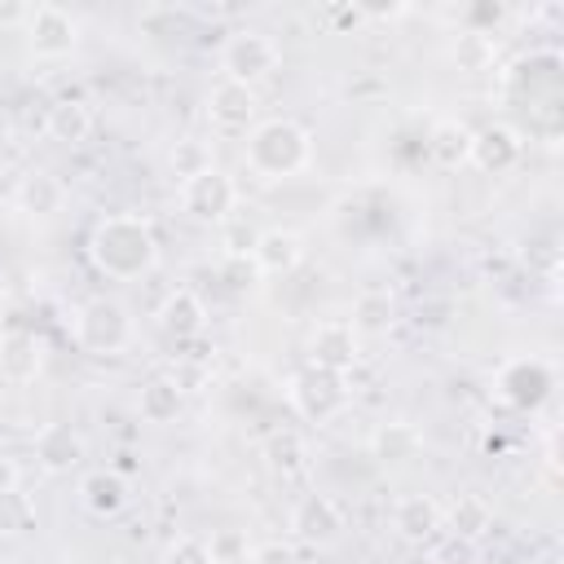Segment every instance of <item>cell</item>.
Listing matches in <instances>:
<instances>
[{
  "label": "cell",
  "mask_w": 564,
  "mask_h": 564,
  "mask_svg": "<svg viewBox=\"0 0 564 564\" xmlns=\"http://www.w3.org/2000/svg\"><path fill=\"white\" fill-rule=\"evenodd\" d=\"M88 260L97 273L110 282H137L159 264V238L145 216L137 212H115L101 216L88 234Z\"/></svg>",
  "instance_id": "obj_1"
},
{
  "label": "cell",
  "mask_w": 564,
  "mask_h": 564,
  "mask_svg": "<svg viewBox=\"0 0 564 564\" xmlns=\"http://www.w3.org/2000/svg\"><path fill=\"white\" fill-rule=\"evenodd\" d=\"M242 159L260 181L300 176L313 163V132L304 123H295V119H264V123H256L247 132Z\"/></svg>",
  "instance_id": "obj_2"
},
{
  "label": "cell",
  "mask_w": 564,
  "mask_h": 564,
  "mask_svg": "<svg viewBox=\"0 0 564 564\" xmlns=\"http://www.w3.org/2000/svg\"><path fill=\"white\" fill-rule=\"evenodd\" d=\"M70 335H75V344H79L84 352H93V357H119V352H128L137 326H132V313H128L123 300H115V295H93V300H84V304L75 308Z\"/></svg>",
  "instance_id": "obj_3"
},
{
  "label": "cell",
  "mask_w": 564,
  "mask_h": 564,
  "mask_svg": "<svg viewBox=\"0 0 564 564\" xmlns=\"http://www.w3.org/2000/svg\"><path fill=\"white\" fill-rule=\"evenodd\" d=\"M278 66H282V48H278V40H273L269 31H260V26H238V31H229L225 44H220V70H225L220 79H234V84L256 88V84L269 79Z\"/></svg>",
  "instance_id": "obj_4"
},
{
  "label": "cell",
  "mask_w": 564,
  "mask_h": 564,
  "mask_svg": "<svg viewBox=\"0 0 564 564\" xmlns=\"http://www.w3.org/2000/svg\"><path fill=\"white\" fill-rule=\"evenodd\" d=\"M176 198H181V212L189 216V220H198V225H220L225 216H234L238 212V185H234V176L225 172V167H207V172H198V176H185V181H176Z\"/></svg>",
  "instance_id": "obj_5"
},
{
  "label": "cell",
  "mask_w": 564,
  "mask_h": 564,
  "mask_svg": "<svg viewBox=\"0 0 564 564\" xmlns=\"http://www.w3.org/2000/svg\"><path fill=\"white\" fill-rule=\"evenodd\" d=\"M22 35L40 62H57V57H70L79 48V18L62 4H31Z\"/></svg>",
  "instance_id": "obj_6"
},
{
  "label": "cell",
  "mask_w": 564,
  "mask_h": 564,
  "mask_svg": "<svg viewBox=\"0 0 564 564\" xmlns=\"http://www.w3.org/2000/svg\"><path fill=\"white\" fill-rule=\"evenodd\" d=\"M291 533L304 542V546H313V551H326V546H335L339 538H344V529H348V516H344V507L330 498V494H304L295 507H291Z\"/></svg>",
  "instance_id": "obj_7"
},
{
  "label": "cell",
  "mask_w": 564,
  "mask_h": 564,
  "mask_svg": "<svg viewBox=\"0 0 564 564\" xmlns=\"http://www.w3.org/2000/svg\"><path fill=\"white\" fill-rule=\"evenodd\" d=\"M203 110H207L212 132H220V137H242V132H251V128L260 123V119H256V115H260V97H256V88L234 84V79L212 84Z\"/></svg>",
  "instance_id": "obj_8"
},
{
  "label": "cell",
  "mask_w": 564,
  "mask_h": 564,
  "mask_svg": "<svg viewBox=\"0 0 564 564\" xmlns=\"http://www.w3.org/2000/svg\"><path fill=\"white\" fill-rule=\"evenodd\" d=\"M291 405L308 419V423H330L344 405H348V375H330V370H304L291 379Z\"/></svg>",
  "instance_id": "obj_9"
},
{
  "label": "cell",
  "mask_w": 564,
  "mask_h": 564,
  "mask_svg": "<svg viewBox=\"0 0 564 564\" xmlns=\"http://www.w3.org/2000/svg\"><path fill=\"white\" fill-rule=\"evenodd\" d=\"M361 357V335L344 322V317H330V322H317L313 335H308V366L313 370H330V375H348Z\"/></svg>",
  "instance_id": "obj_10"
},
{
  "label": "cell",
  "mask_w": 564,
  "mask_h": 564,
  "mask_svg": "<svg viewBox=\"0 0 564 564\" xmlns=\"http://www.w3.org/2000/svg\"><path fill=\"white\" fill-rule=\"evenodd\" d=\"M31 449H35V463L48 471V476H66L84 463L88 454V441L70 427V423H44L35 436H31Z\"/></svg>",
  "instance_id": "obj_11"
},
{
  "label": "cell",
  "mask_w": 564,
  "mask_h": 564,
  "mask_svg": "<svg viewBox=\"0 0 564 564\" xmlns=\"http://www.w3.org/2000/svg\"><path fill=\"white\" fill-rule=\"evenodd\" d=\"M79 502H84L88 516H97V520H115V516L128 511V502H132V485H128V476L115 471V467H93V471L79 476Z\"/></svg>",
  "instance_id": "obj_12"
},
{
  "label": "cell",
  "mask_w": 564,
  "mask_h": 564,
  "mask_svg": "<svg viewBox=\"0 0 564 564\" xmlns=\"http://www.w3.org/2000/svg\"><path fill=\"white\" fill-rule=\"evenodd\" d=\"M44 370V339L31 335V330H0V379L22 388V383H35Z\"/></svg>",
  "instance_id": "obj_13"
},
{
  "label": "cell",
  "mask_w": 564,
  "mask_h": 564,
  "mask_svg": "<svg viewBox=\"0 0 564 564\" xmlns=\"http://www.w3.org/2000/svg\"><path fill=\"white\" fill-rule=\"evenodd\" d=\"M520 154H524L520 132L507 128V123H489V128L471 132V154H467V163H476V167L489 172V176H502V172H511V167L520 163Z\"/></svg>",
  "instance_id": "obj_14"
},
{
  "label": "cell",
  "mask_w": 564,
  "mask_h": 564,
  "mask_svg": "<svg viewBox=\"0 0 564 564\" xmlns=\"http://www.w3.org/2000/svg\"><path fill=\"white\" fill-rule=\"evenodd\" d=\"M154 322H159V330H163L167 339L185 344V339H198V335L207 330V304H203L189 286H176V291H167L163 304L154 308Z\"/></svg>",
  "instance_id": "obj_15"
},
{
  "label": "cell",
  "mask_w": 564,
  "mask_h": 564,
  "mask_svg": "<svg viewBox=\"0 0 564 564\" xmlns=\"http://www.w3.org/2000/svg\"><path fill=\"white\" fill-rule=\"evenodd\" d=\"M392 529H397V538H405V542H414V546H427V542L445 529L441 502H436L432 494H401V498L392 502Z\"/></svg>",
  "instance_id": "obj_16"
},
{
  "label": "cell",
  "mask_w": 564,
  "mask_h": 564,
  "mask_svg": "<svg viewBox=\"0 0 564 564\" xmlns=\"http://www.w3.org/2000/svg\"><path fill=\"white\" fill-rule=\"evenodd\" d=\"M551 392V370L542 361H507L498 370V397L516 410H533Z\"/></svg>",
  "instance_id": "obj_17"
},
{
  "label": "cell",
  "mask_w": 564,
  "mask_h": 564,
  "mask_svg": "<svg viewBox=\"0 0 564 564\" xmlns=\"http://www.w3.org/2000/svg\"><path fill=\"white\" fill-rule=\"evenodd\" d=\"M251 264L256 273L264 278H282V273H295L304 264V238L295 229H264L256 251H251Z\"/></svg>",
  "instance_id": "obj_18"
},
{
  "label": "cell",
  "mask_w": 564,
  "mask_h": 564,
  "mask_svg": "<svg viewBox=\"0 0 564 564\" xmlns=\"http://www.w3.org/2000/svg\"><path fill=\"white\" fill-rule=\"evenodd\" d=\"M181 405H185V388H181V379H172V375H150V379L141 383V392H137V414H141L145 423H154V427L176 423Z\"/></svg>",
  "instance_id": "obj_19"
},
{
  "label": "cell",
  "mask_w": 564,
  "mask_h": 564,
  "mask_svg": "<svg viewBox=\"0 0 564 564\" xmlns=\"http://www.w3.org/2000/svg\"><path fill=\"white\" fill-rule=\"evenodd\" d=\"M13 203H18V212H26V216H57V212L66 207V185H62V176H53V172H26V176H18V185H13Z\"/></svg>",
  "instance_id": "obj_20"
},
{
  "label": "cell",
  "mask_w": 564,
  "mask_h": 564,
  "mask_svg": "<svg viewBox=\"0 0 564 564\" xmlns=\"http://www.w3.org/2000/svg\"><path fill=\"white\" fill-rule=\"evenodd\" d=\"M44 132H48L53 141H62V145L88 141V137H93V106H88L84 97H62V101H53L48 115H44Z\"/></svg>",
  "instance_id": "obj_21"
},
{
  "label": "cell",
  "mask_w": 564,
  "mask_h": 564,
  "mask_svg": "<svg viewBox=\"0 0 564 564\" xmlns=\"http://www.w3.org/2000/svg\"><path fill=\"white\" fill-rule=\"evenodd\" d=\"M423 449V432L405 419H392V423H379L370 432V454L379 463H410L414 454Z\"/></svg>",
  "instance_id": "obj_22"
},
{
  "label": "cell",
  "mask_w": 564,
  "mask_h": 564,
  "mask_svg": "<svg viewBox=\"0 0 564 564\" xmlns=\"http://www.w3.org/2000/svg\"><path fill=\"white\" fill-rule=\"evenodd\" d=\"M427 154L441 163V167H463L467 154H471V128L463 119H436L432 132H427Z\"/></svg>",
  "instance_id": "obj_23"
},
{
  "label": "cell",
  "mask_w": 564,
  "mask_h": 564,
  "mask_svg": "<svg viewBox=\"0 0 564 564\" xmlns=\"http://www.w3.org/2000/svg\"><path fill=\"white\" fill-rule=\"evenodd\" d=\"M441 520H445L449 533L480 542V538L494 529V507H489L480 494H458V498L449 502V511H441Z\"/></svg>",
  "instance_id": "obj_24"
},
{
  "label": "cell",
  "mask_w": 564,
  "mask_h": 564,
  "mask_svg": "<svg viewBox=\"0 0 564 564\" xmlns=\"http://www.w3.org/2000/svg\"><path fill=\"white\" fill-rule=\"evenodd\" d=\"M392 317H397V304H392V295L388 291H361L357 300H352V317H344L357 335H383L388 326H392Z\"/></svg>",
  "instance_id": "obj_25"
},
{
  "label": "cell",
  "mask_w": 564,
  "mask_h": 564,
  "mask_svg": "<svg viewBox=\"0 0 564 564\" xmlns=\"http://www.w3.org/2000/svg\"><path fill=\"white\" fill-rule=\"evenodd\" d=\"M260 234H264V229H260L242 207H238L234 216H225V220H220V247H225V256H229V260H247V256L256 251Z\"/></svg>",
  "instance_id": "obj_26"
},
{
  "label": "cell",
  "mask_w": 564,
  "mask_h": 564,
  "mask_svg": "<svg viewBox=\"0 0 564 564\" xmlns=\"http://www.w3.org/2000/svg\"><path fill=\"white\" fill-rule=\"evenodd\" d=\"M427 564H485V551H480V542L445 529L427 542Z\"/></svg>",
  "instance_id": "obj_27"
},
{
  "label": "cell",
  "mask_w": 564,
  "mask_h": 564,
  "mask_svg": "<svg viewBox=\"0 0 564 564\" xmlns=\"http://www.w3.org/2000/svg\"><path fill=\"white\" fill-rule=\"evenodd\" d=\"M167 167H172L176 181L207 172V167H212V150H207V141H198V137H176L172 150H167Z\"/></svg>",
  "instance_id": "obj_28"
},
{
  "label": "cell",
  "mask_w": 564,
  "mask_h": 564,
  "mask_svg": "<svg viewBox=\"0 0 564 564\" xmlns=\"http://www.w3.org/2000/svg\"><path fill=\"white\" fill-rule=\"evenodd\" d=\"M35 524V502L22 489L0 494V538H22Z\"/></svg>",
  "instance_id": "obj_29"
},
{
  "label": "cell",
  "mask_w": 564,
  "mask_h": 564,
  "mask_svg": "<svg viewBox=\"0 0 564 564\" xmlns=\"http://www.w3.org/2000/svg\"><path fill=\"white\" fill-rule=\"evenodd\" d=\"M264 454H269V467L282 471V476L304 471V458H308V449H304V441H300L295 432H278V436H269Z\"/></svg>",
  "instance_id": "obj_30"
},
{
  "label": "cell",
  "mask_w": 564,
  "mask_h": 564,
  "mask_svg": "<svg viewBox=\"0 0 564 564\" xmlns=\"http://www.w3.org/2000/svg\"><path fill=\"white\" fill-rule=\"evenodd\" d=\"M449 53H454V62H458L463 70H489V62H494V40H489V31H463Z\"/></svg>",
  "instance_id": "obj_31"
},
{
  "label": "cell",
  "mask_w": 564,
  "mask_h": 564,
  "mask_svg": "<svg viewBox=\"0 0 564 564\" xmlns=\"http://www.w3.org/2000/svg\"><path fill=\"white\" fill-rule=\"evenodd\" d=\"M163 564H216V560H212V546H207L203 538L181 533V538H172V542H167Z\"/></svg>",
  "instance_id": "obj_32"
},
{
  "label": "cell",
  "mask_w": 564,
  "mask_h": 564,
  "mask_svg": "<svg viewBox=\"0 0 564 564\" xmlns=\"http://www.w3.org/2000/svg\"><path fill=\"white\" fill-rule=\"evenodd\" d=\"M207 546H212V560H216V564H238V560L247 564V542H242L238 529H220V533H212Z\"/></svg>",
  "instance_id": "obj_33"
},
{
  "label": "cell",
  "mask_w": 564,
  "mask_h": 564,
  "mask_svg": "<svg viewBox=\"0 0 564 564\" xmlns=\"http://www.w3.org/2000/svg\"><path fill=\"white\" fill-rule=\"evenodd\" d=\"M247 564H295V555H291V546H282V542H256V546L247 551Z\"/></svg>",
  "instance_id": "obj_34"
},
{
  "label": "cell",
  "mask_w": 564,
  "mask_h": 564,
  "mask_svg": "<svg viewBox=\"0 0 564 564\" xmlns=\"http://www.w3.org/2000/svg\"><path fill=\"white\" fill-rule=\"evenodd\" d=\"M9 489H22V463L0 449V494H9Z\"/></svg>",
  "instance_id": "obj_35"
},
{
  "label": "cell",
  "mask_w": 564,
  "mask_h": 564,
  "mask_svg": "<svg viewBox=\"0 0 564 564\" xmlns=\"http://www.w3.org/2000/svg\"><path fill=\"white\" fill-rule=\"evenodd\" d=\"M31 4H0V26H26Z\"/></svg>",
  "instance_id": "obj_36"
},
{
  "label": "cell",
  "mask_w": 564,
  "mask_h": 564,
  "mask_svg": "<svg viewBox=\"0 0 564 564\" xmlns=\"http://www.w3.org/2000/svg\"><path fill=\"white\" fill-rule=\"evenodd\" d=\"M0 176H4V150H0Z\"/></svg>",
  "instance_id": "obj_37"
}]
</instances>
